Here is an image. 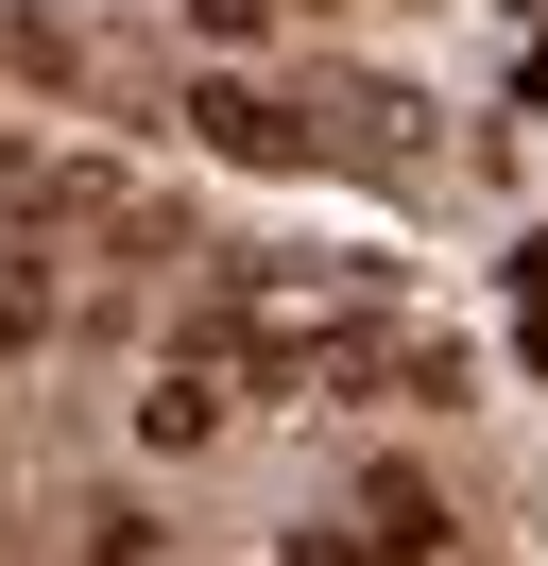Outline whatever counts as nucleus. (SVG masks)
Segmentation results:
<instances>
[{
    "label": "nucleus",
    "mask_w": 548,
    "mask_h": 566,
    "mask_svg": "<svg viewBox=\"0 0 548 566\" xmlns=\"http://www.w3.org/2000/svg\"><path fill=\"white\" fill-rule=\"evenodd\" d=\"M514 344L548 360V241H531V275H514Z\"/></svg>",
    "instance_id": "obj_5"
},
{
    "label": "nucleus",
    "mask_w": 548,
    "mask_h": 566,
    "mask_svg": "<svg viewBox=\"0 0 548 566\" xmlns=\"http://www.w3.org/2000/svg\"><path fill=\"white\" fill-rule=\"evenodd\" d=\"M223 412H240V378H223V360H171V378L155 395H137V463H205V447H223Z\"/></svg>",
    "instance_id": "obj_3"
},
{
    "label": "nucleus",
    "mask_w": 548,
    "mask_h": 566,
    "mask_svg": "<svg viewBox=\"0 0 548 566\" xmlns=\"http://www.w3.org/2000/svg\"><path fill=\"white\" fill-rule=\"evenodd\" d=\"M463 549V515H445V481H411V463H377L360 497H342V566H445Z\"/></svg>",
    "instance_id": "obj_1"
},
{
    "label": "nucleus",
    "mask_w": 548,
    "mask_h": 566,
    "mask_svg": "<svg viewBox=\"0 0 548 566\" xmlns=\"http://www.w3.org/2000/svg\"><path fill=\"white\" fill-rule=\"evenodd\" d=\"M189 138L240 155V172H308V155H326L292 104H274V86H240V70H189Z\"/></svg>",
    "instance_id": "obj_2"
},
{
    "label": "nucleus",
    "mask_w": 548,
    "mask_h": 566,
    "mask_svg": "<svg viewBox=\"0 0 548 566\" xmlns=\"http://www.w3.org/2000/svg\"><path fill=\"white\" fill-rule=\"evenodd\" d=\"M68 566H171V532L137 515V497H103V515H86V549H68Z\"/></svg>",
    "instance_id": "obj_4"
}]
</instances>
